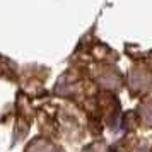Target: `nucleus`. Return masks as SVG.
I'll return each mask as SVG.
<instances>
[{
  "label": "nucleus",
  "mask_w": 152,
  "mask_h": 152,
  "mask_svg": "<svg viewBox=\"0 0 152 152\" xmlns=\"http://www.w3.org/2000/svg\"><path fill=\"white\" fill-rule=\"evenodd\" d=\"M28 152H55V151H53L51 145L45 144V142H34V144L29 147Z\"/></svg>",
  "instance_id": "f257e3e1"
}]
</instances>
